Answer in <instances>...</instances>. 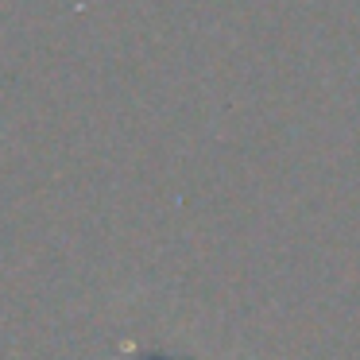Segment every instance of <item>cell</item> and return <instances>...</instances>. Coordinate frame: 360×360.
I'll return each mask as SVG.
<instances>
[{
    "label": "cell",
    "instance_id": "6da1fadb",
    "mask_svg": "<svg viewBox=\"0 0 360 360\" xmlns=\"http://www.w3.org/2000/svg\"><path fill=\"white\" fill-rule=\"evenodd\" d=\"M124 360H148V356H124Z\"/></svg>",
    "mask_w": 360,
    "mask_h": 360
}]
</instances>
